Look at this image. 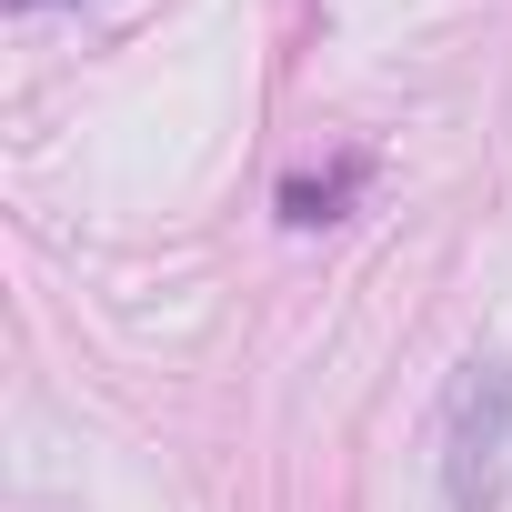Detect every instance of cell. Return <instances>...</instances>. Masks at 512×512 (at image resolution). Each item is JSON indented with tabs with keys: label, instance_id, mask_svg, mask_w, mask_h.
Here are the masks:
<instances>
[{
	"label": "cell",
	"instance_id": "7a4b0ae2",
	"mask_svg": "<svg viewBox=\"0 0 512 512\" xmlns=\"http://www.w3.org/2000/svg\"><path fill=\"white\" fill-rule=\"evenodd\" d=\"M21 11H41V0H21Z\"/></svg>",
	"mask_w": 512,
	"mask_h": 512
},
{
	"label": "cell",
	"instance_id": "6da1fadb",
	"mask_svg": "<svg viewBox=\"0 0 512 512\" xmlns=\"http://www.w3.org/2000/svg\"><path fill=\"white\" fill-rule=\"evenodd\" d=\"M352 181H362V161H342L332 181H292L282 211H292V221H342V191H352Z\"/></svg>",
	"mask_w": 512,
	"mask_h": 512
}]
</instances>
